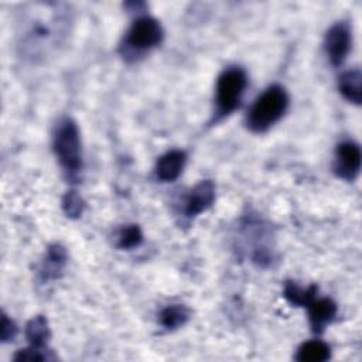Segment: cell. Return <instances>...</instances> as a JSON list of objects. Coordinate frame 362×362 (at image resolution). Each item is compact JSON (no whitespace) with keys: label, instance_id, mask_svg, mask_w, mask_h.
<instances>
[{"label":"cell","instance_id":"cell-1","mask_svg":"<svg viewBox=\"0 0 362 362\" xmlns=\"http://www.w3.org/2000/svg\"><path fill=\"white\" fill-rule=\"evenodd\" d=\"M288 98L284 88L273 85L267 88L252 105L247 113V127L253 132H264L284 115Z\"/></svg>","mask_w":362,"mask_h":362},{"label":"cell","instance_id":"cell-2","mask_svg":"<svg viewBox=\"0 0 362 362\" xmlns=\"http://www.w3.org/2000/svg\"><path fill=\"white\" fill-rule=\"evenodd\" d=\"M54 150L61 165L68 173L75 174L81 170V140L78 127L71 119H64L58 123L54 134Z\"/></svg>","mask_w":362,"mask_h":362},{"label":"cell","instance_id":"cell-3","mask_svg":"<svg viewBox=\"0 0 362 362\" xmlns=\"http://www.w3.org/2000/svg\"><path fill=\"white\" fill-rule=\"evenodd\" d=\"M246 83V74L238 66L221 74L216 83V112L221 117L228 116L239 106Z\"/></svg>","mask_w":362,"mask_h":362},{"label":"cell","instance_id":"cell-4","mask_svg":"<svg viewBox=\"0 0 362 362\" xmlns=\"http://www.w3.org/2000/svg\"><path fill=\"white\" fill-rule=\"evenodd\" d=\"M163 40V28L160 23L151 17L137 18L126 37V45L136 51H146L158 45Z\"/></svg>","mask_w":362,"mask_h":362},{"label":"cell","instance_id":"cell-5","mask_svg":"<svg viewBox=\"0 0 362 362\" xmlns=\"http://www.w3.org/2000/svg\"><path fill=\"white\" fill-rule=\"evenodd\" d=\"M351 48V30L344 21L334 24L325 35V49L332 65H341Z\"/></svg>","mask_w":362,"mask_h":362},{"label":"cell","instance_id":"cell-6","mask_svg":"<svg viewBox=\"0 0 362 362\" xmlns=\"http://www.w3.org/2000/svg\"><path fill=\"white\" fill-rule=\"evenodd\" d=\"M361 168V148L352 141H344L337 147L334 170L337 175L352 181Z\"/></svg>","mask_w":362,"mask_h":362},{"label":"cell","instance_id":"cell-7","mask_svg":"<svg viewBox=\"0 0 362 362\" xmlns=\"http://www.w3.org/2000/svg\"><path fill=\"white\" fill-rule=\"evenodd\" d=\"M215 199V187L209 180L201 181L194 187L185 202V214L188 216H195L206 211Z\"/></svg>","mask_w":362,"mask_h":362},{"label":"cell","instance_id":"cell-8","mask_svg":"<svg viewBox=\"0 0 362 362\" xmlns=\"http://www.w3.org/2000/svg\"><path fill=\"white\" fill-rule=\"evenodd\" d=\"M307 307L310 324L314 332H321L337 314V305L331 298H314Z\"/></svg>","mask_w":362,"mask_h":362},{"label":"cell","instance_id":"cell-9","mask_svg":"<svg viewBox=\"0 0 362 362\" xmlns=\"http://www.w3.org/2000/svg\"><path fill=\"white\" fill-rule=\"evenodd\" d=\"M185 164V153L181 150H171L160 157L156 165V174L161 181L175 180Z\"/></svg>","mask_w":362,"mask_h":362},{"label":"cell","instance_id":"cell-10","mask_svg":"<svg viewBox=\"0 0 362 362\" xmlns=\"http://www.w3.org/2000/svg\"><path fill=\"white\" fill-rule=\"evenodd\" d=\"M362 74L359 69H351L339 78V92L345 99L359 105L362 100Z\"/></svg>","mask_w":362,"mask_h":362},{"label":"cell","instance_id":"cell-11","mask_svg":"<svg viewBox=\"0 0 362 362\" xmlns=\"http://www.w3.org/2000/svg\"><path fill=\"white\" fill-rule=\"evenodd\" d=\"M329 358V346L321 341H308L303 344L296 355L300 362H322Z\"/></svg>","mask_w":362,"mask_h":362},{"label":"cell","instance_id":"cell-12","mask_svg":"<svg viewBox=\"0 0 362 362\" xmlns=\"http://www.w3.org/2000/svg\"><path fill=\"white\" fill-rule=\"evenodd\" d=\"M317 286L310 287H301L293 281H288L284 287V297L288 303L297 307H307L317 294Z\"/></svg>","mask_w":362,"mask_h":362},{"label":"cell","instance_id":"cell-13","mask_svg":"<svg viewBox=\"0 0 362 362\" xmlns=\"http://www.w3.org/2000/svg\"><path fill=\"white\" fill-rule=\"evenodd\" d=\"M25 335L31 346L42 348L49 338V328H48L47 320L41 315L30 320V322L25 327Z\"/></svg>","mask_w":362,"mask_h":362},{"label":"cell","instance_id":"cell-14","mask_svg":"<svg viewBox=\"0 0 362 362\" xmlns=\"http://www.w3.org/2000/svg\"><path fill=\"white\" fill-rule=\"evenodd\" d=\"M66 262V252L62 246L54 245L48 249L42 274L45 279H55Z\"/></svg>","mask_w":362,"mask_h":362},{"label":"cell","instance_id":"cell-15","mask_svg":"<svg viewBox=\"0 0 362 362\" xmlns=\"http://www.w3.org/2000/svg\"><path fill=\"white\" fill-rule=\"evenodd\" d=\"M189 318V311L185 305L173 304L165 307L160 314V322L167 329H174L182 327Z\"/></svg>","mask_w":362,"mask_h":362},{"label":"cell","instance_id":"cell-16","mask_svg":"<svg viewBox=\"0 0 362 362\" xmlns=\"http://www.w3.org/2000/svg\"><path fill=\"white\" fill-rule=\"evenodd\" d=\"M143 239L141 230L137 225H127L120 229L117 236V246L122 249H132L139 246Z\"/></svg>","mask_w":362,"mask_h":362},{"label":"cell","instance_id":"cell-17","mask_svg":"<svg viewBox=\"0 0 362 362\" xmlns=\"http://www.w3.org/2000/svg\"><path fill=\"white\" fill-rule=\"evenodd\" d=\"M62 208L69 218H78L83 211V201L75 191H69L62 199Z\"/></svg>","mask_w":362,"mask_h":362},{"label":"cell","instance_id":"cell-18","mask_svg":"<svg viewBox=\"0 0 362 362\" xmlns=\"http://www.w3.org/2000/svg\"><path fill=\"white\" fill-rule=\"evenodd\" d=\"M16 361H45L48 356L42 352V348L31 346L30 349H21L16 358Z\"/></svg>","mask_w":362,"mask_h":362},{"label":"cell","instance_id":"cell-19","mask_svg":"<svg viewBox=\"0 0 362 362\" xmlns=\"http://www.w3.org/2000/svg\"><path fill=\"white\" fill-rule=\"evenodd\" d=\"M17 334V328L16 324L7 318L6 314H3L1 317V332H0V338L3 342H7L10 339H13Z\"/></svg>","mask_w":362,"mask_h":362}]
</instances>
